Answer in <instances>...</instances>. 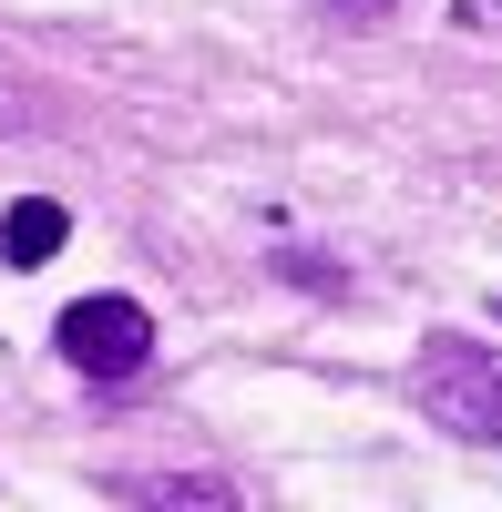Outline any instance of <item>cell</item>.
<instances>
[{
  "label": "cell",
  "instance_id": "1",
  "mask_svg": "<svg viewBox=\"0 0 502 512\" xmlns=\"http://www.w3.org/2000/svg\"><path fill=\"white\" fill-rule=\"evenodd\" d=\"M421 400L441 431H462V441H502V359L472 349V338H421Z\"/></svg>",
  "mask_w": 502,
  "mask_h": 512
},
{
  "label": "cell",
  "instance_id": "2",
  "mask_svg": "<svg viewBox=\"0 0 502 512\" xmlns=\"http://www.w3.org/2000/svg\"><path fill=\"white\" fill-rule=\"evenodd\" d=\"M52 349L82 379H134L154 359V318L134 308V297H72V308L52 318Z\"/></svg>",
  "mask_w": 502,
  "mask_h": 512
},
{
  "label": "cell",
  "instance_id": "3",
  "mask_svg": "<svg viewBox=\"0 0 502 512\" xmlns=\"http://www.w3.org/2000/svg\"><path fill=\"white\" fill-rule=\"evenodd\" d=\"M62 236H72V216H62L52 195H21L11 216H0V256H11V267H52Z\"/></svg>",
  "mask_w": 502,
  "mask_h": 512
},
{
  "label": "cell",
  "instance_id": "4",
  "mask_svg": "<svg viewBox=\"0 0 502 512\" xmlns=\"http://www.w3.org/2000/svg\"><path fill=\"white\" fill-rule=\"evenodd\" d=\"M134 502H236L226 482H164V472H144V482H123Z\"/></svg>",
  "mask_w": 502,
  "mask_h": 512
},
{
  "label": "cell",
  "instance_id": "5",
  "mask_svg": "<svg viewBox=\"0 0 502 512\" xmlns=\"http://www.w3.org/2000/svg\"><path fill=\"white\" fill-rule=\"evenodd\" d=\"M328 11H390V0H328Z\"/></svg>",
  "mask_w": 502,
  "mask_h": 512
},
{
  "label": "cell",
  "instance_id": "6",
  "mask_svg": "<svg viewBox=\"0 0 502 512\" xmlns=\"http://www.w3.org/2000/svg\"><path fill=\"white\" fill-rule=\"evenodd\" d=\"M492 318H502V297H492Z\"/></svg>",
  "mask_w": 502,
  "mask_h": 512
}]
</instances>
